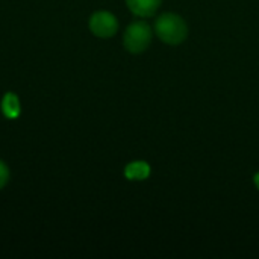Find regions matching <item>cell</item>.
Here are the masks:
<instances>
[{"mask_svg":"<svg viewBox=\"0 0 259 259\" xmlns=\"http://www.w3.org/2000/svg\"><path fill=\"white\" fill-rule=\"evenodd\" d=\"M155 30H156V35L170 46L181 44L188 35L185 21L178 14H171V12L162 14L156 18Z\"/></svg>","mask_w":259,"mask_h":259,"instance_id":"cell-1","label":"cell"},{"mask_svg":"<svg viewBox=\"0 0 259 259\" xmlns=\"http://www.w3.org/2000/svg\"><path fill=\"white\" fill-rule=\"evenodd\" d=\"M150 41H152V30L150 26L144 21L132 23L123 35V44L126 50L134 55L144 52L149 47Z\"/></svg>","mask_w":259,"mask_h":259,"instance_id":"cell-2","label":"cell"},{"mask_svg":"<svg viewBox=\"0 0 259 259\" xmlns=\"http://www.w3.org/2000/svg\"><path fill=\"white\" fill-rule=\"evenodd\" d=\"M90 29L99 38H111L118 29V21L114 14L108 11H99L91 15Z\"/></svg>","mask_w":259,"mask_h":259,"instance_id":"cell-3","label":"cell"},{"mask_svg":"<svg viewBox=\"0 0 259 259\" xmlns=\"http://www.w3.org/2000/svg\"><path fill=\"white\" fill-rule=\"evenodd\" d=\"M129 9L138 17H152L161 5V0H126Z\"/></svg>","mask_w":259,"mask_h":259,"instance_id":"cell-4","label":"cell"},{"mask_svg":"<svg viewBox=\"0 0 259 259\" xmlns=\"http://www.w3.org/2000/svg\"><path fill=\"white\" fill-rule=\"evenodd\" d=\"M150 175V167L144 161H134L124 168V176L129 181H144Z\"/></svg>","mask_w":259,"mask_h":259,"instance_id":"cell-5","label":"cell"},{"mask_svg":"<svg viewBox=\"0 0 259 259\" xmlns=\"http://www.w3.org/2000/svg\"><path fill=\"white\" fill-rule=\"evenodd\" d=\"M2 112L6 118H17L21 112L20 99L14 93H6L2 100Z\"/></svg>","mask_w":259,"mask_h":259,"instance_id":"cell-6","label":"cell"},{"mask_svg":"<svg viewBox=\"0 0 259 259\" xmlns=\"http://www.w3.org/2000/svg\"><path fill=\"white\" fill-rule=\"evenodd\" d=\"M9 179H11L9 167H8V165L0 159V190H2V188H5V187L8 185Z\"/></svg>","mask_w":259,"mask_h":259,"instance_id":"cell-7","label":"cell"},{"mask_svg":"<svg viewBox=\"0 0 259 259\" xmlns=\"http://www.w3.org/2000/svg\"><path fill=\"white\" fill-rule=\"evenodd\" d=\"M255 185H256V188L259 190V173L255 175Z\"/></svg>","mask_w":259,"mask_h":259,"instance_id":"cell-8","label":"cell"}]
</instances>
